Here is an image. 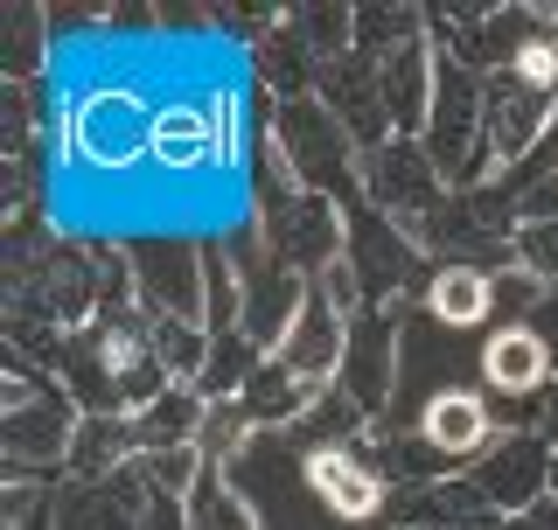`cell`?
I'll return each mask as SVG.
<instances>
[{
	"instance_id": "obj_1",
	"label": "cell",
	"mask_w": 558,
	"mask_h": 530,
	"mask_svg": "<svg viewBox=\"0 0 558 530\" xmlns=\"http://www.w3.org/2000/svg\"><path fill=\"white\" fill-rule=\"evenodd\" d=\"M154 112H161V105H147V92L92 77L77 98H70V119H63L70 161L84 174H133L154 154Z\"/></svg>"
},
{
	"instance_id": "obj_2",
	"label": "cell",
	"mask_w": 558,
	"mask_h": 530,
	"mask_svg": "<svg viewBox=\"0 0 558 530\" xmlns=\"http://www.w3.org/2000/svg\"><path fill=\"white\" fill-rule=\"evenodd\" d=\"M356 182H363V203L377 217H391L418 252H433V231H440V209H447V174L433 168V154L418 140H384V147L356 154Z\"/></svg>"
},
{
	"instance_id": "obj_3",
	"label": "cell",
	"mask_w": 558,
	"mask_h": 530,
	"mask_svg": "<svg viewBox=\"0 0 558 530\" xmlns=\"http://www.w3.org/2000/svg\"><path fill=\"white\" fill-rule=\"evenodd\" d=\"M272 147L287 154L293 182L328 196V189H349V203H363V182H356V140L342 133V119L328 112L322 98H287L272 119Z\"/></svg>"
},
{
	"instance_id": "obj_4",
	"label": "cell",
	"mask_w": 558,
	"mask_h": 530,
	"mask_svg": "<svg viewBox=\"0 0 558 530\" xmlns=\"http://www.w3.org/2000/svg\"><path fill=\"white\" fill-rule=\"evenodd\" d=\"M482 119H488L482 77L440 49V63H433V112H426V140H418V147L433 154V168H440L447 182H475V161H482Z\"/></svg>"
},
{
	"instance_id": "obj_5",
	"label": "cell",
	"mask_w": 558,
	"mask_h": 530,
	"mask_svg": "<svg viewBox=\"0 0 558 530\" xmlns=\"http://www.w3.org/2000/svg\"><path fill=\"white\" fill-rule=\"evenodd\" d=\"M258 238H266V252L279 265L322 279L349 252V217L328 196H314V189H279V203L258 209Z\"/></svg>"
},
{
	"instance_id": "obj_6",
	"label": "cell",
	"mask_w": 558,
	"mask_h": 530,
	"mask_svg": "<svg viewBox=\"0 0 558 530\" xmlns=\"http://www.w3.org/2000/svg\"><path fill=\"white\" fill-rule=\"evenodd\" d=\"M398 300H371V308L349 322V342H342V370L336 384L363 405V419H384L391 412V384H398Z\"/></svg>"
},
{
	"instance_id": "obj_7",
	"label": "cell",
	"mask_w": 558,
	"mask_h": 530,
	"mask_svg": "<svg viewBox=\"0 0 558 530\" xmlns=\"http://www.w3.org/2000/svg\"><path fill=\"white\" fill-rule=\"evenodd\" d=\"M468 482L482 489V503L496 509V517H523L531 503L551 496V439L545 433H510L496 439V447L475 461Z\"/></svg>"
},
{
	"instance_id": "obj_8",
	"label": "cell",
	"mask_w": 558,
	"mask_h": 530,
	"mask_svg": "<svg viewBox=\"0 0 558 530\" xmlns=\"http://www.w3.org/2000/svg\"><path fill=\"white\" fill-rule=\"evenodd\" d=\"M307 489L336 509L342 523H371L384 503H391V474L384 461L363 454V439H349V447H307Z\"/></svg>"
},
{
	"instance_id": "obj_9",
	"label": "cell",
	"mask_w": 558,
	"mask_h": 530,
	"mask_svg": "<svg viewBox=\"0 0 558 530\" xmlns=\"http://www.w3.org/2000/svg\"><path fill=\"white\" fill-rule=\"evenodd\" d=\"M77 426H84L77 398L57 384V392H43L28 412H8V419H0V454H8L14 474H28V468H49V474H57V461H70V439H77Z\"/></svg>"
},
{
	"instance_id": "obj_10",
	"label": "cell",
	"mask_w": 558,
	"mask_h": 530,
	"mask_svg": "<svg viewBox=\"0 0 558 530\" xmlns=\"http://www.w3.org/2000/svg\"><path fill=\"white\" fill-rule=\"evenodd\" d=\"M307 293H314V279L293 273V265H279L272 252L244 273V314H238V328L258 342V357H279V349H287V335H293V322H301Z\"/></svg>"
},
{
	"instance_id": "obj_11",
	"label": "cell",
	"mask_w": 558,
	"mask_h": 530,
	"mask_svg": "<svg viewBox=\"0 0 558 530\" xmlns=\"http://www.w3.org/2000/svg\"><path fill=\"white\" fill-rule=\"evenodd\" d=\"M314 98H322L328 112L342 119V133L356 140L363 154L391 140V112H384V77H377V63H363V57H356V49H349L342 63H322V84H314Z\"/></svg>"
},
{
	"instance_id": "obj_12",
	"label": "cell",
	"mask_w": 558,
	"mask_h": 530,
	"mask_svg": "<svg viewBox=\"0 0 558 530\" xmlns=\"http://www.w3.org/2000/svg\"><path fill=\"white\" fill-rule=\"evenodd\" d=\"M349 265H356V279H363V300H384L405 279H418V244L398 231L391 217H377V209H356L349 217Z\"/></svg>"
},
{
	"instance_id": "obj_13",
	"label": "cell",
	"mask_w": 558,
	"mask_h": 530,
	"mask_svg": "<svg viewBox=\"0 0 558 530\" xmlns=\"http://www.w3.org/2000/svg\"><path fill=\"white\" fill-rule=\"evenodd\" d=\"M433 63H440V43H433V35H418V43H405L391 63L377 70V77H384V112H391V133H398V140H426Z\"/></svg>"
},
{
	"instance_id": "obj_14",
	"label": "cell",
	"mask_w": 558,
	"mask_h": 530,
	"mask_svg": "<svg viewBox=\"0 0 558 530\" xmlns=\"http://www.w3.org/2000/svg\"><path fill=\"white\" fill-rule=\"evenodd\" d=\"M482 384H488L496 398H537V392L551 384V349H545V335H537L531 322L488 335V342H482Z\"/></svg>"
},
{
	"instance_id": "obj_15",
	"label": "cell",
	"mask_w": 558,
	"mask_h": 530,
	"mask_svg": "<svg viewBox=\"0 0 558 530\" xmlns=\"http://www.w3.org/2000/svg\"><path fill=\"white\" fill-rule=\"evenodd\" d=\"M133 273H140V308H147V314L203 322L209 279H203V258L196 252H147V258H133Z\"/></svg>"
},
{
	"instance_id": "obj_16",
	"label": "cell",
	"mask_w": 558,
	"mask_h": 530,
	"mask_svg": "<svg viewBox=\"0 0 558 530\" xmlns=\"http://www.w3.org/2000/svg\"><path fill=\"white\" fill-rule=\"evenodd\" d=\"M418 433H426L447 461H482V454L496 447V412H488L475 392H440L418 412Z\"/></svg>"
},
{
	"instance_id": "obj_17",
	"label": "cell",
	"mask_w": 558,
	"mask_h": 530,
	"mask_svg": "<svg viewBox=\"0 0 558 530\" xmlns=\"http://www.w3.org/2000/svg\"><path fill=\"white\" fill-rule=\"evenodd\" d=\"M342 342H349V322L336 314V300H328L322 287L307 293V308H301V322H293V335H287V349H279V357H287L293 370H301L307 384H328L342 370Z\"/></svg>"
},
{
	"instance_id": "obj_18",
	"label": "cell",
	"mask_w": 558,
	"mask_h": 530,
	"mask_svg": "<svg viewBox=\"0 0 558 530\" xmlns=\"http://www.w3.org/2000/svg\"><path fill=\"white\" fill-rule=\"evenodd\" d=\"M126 461H140V433H133V412H84V426H77V439H70V474L77 482H92V489H105Z\"/></svg>"
},
{
	"instance_id": "obj_19",
	"label": "cell",
	"mask_w": 558,
	"mask_h": 530,
	"mask_svg": "<svg viewBox=\"0 0 558 530\" xmlns=\"http://www.w3.org/2000/svg\"><path fill=\"white\" fill-rule=\"evenodd\" d=\"M328 384H307L301 370H293L287 357H258V370H252V384H244V405H252V419L258 426H301L307 419V405L322 398Z\"/></svg>"
},
{
	"instance_id": "obj_20",
	"label": "cell",
	"mask_w": 558,
	"mask_h": 530,
	"mask_svg": "<svg viewBox=\"0 0 558 530\" xmlns=\"http://www.w3.org/2000/svg\"><path fill=\"white\" fill-rule=\"evenodd\" d=\"M426 314L447 328H475L482 314H496V273H475V265H440L426 287Z\"/></svg>"
},
{
	"instance_id": "obj_21",
	"label": "cell",
	"mask_w": 558,
	"mask_h": 530,
	"mask_svg": "<svg viewBox=\"0 0 558 530\" xmlns=\"http://www.w3.org/2000/svg\"><path fill=\"white\" fill-rule=\"evenodd\" d=\"M203 426V392L196 384H168L147 412H133V433H140V454H168V447H189Z\"/></svg>"
},
{
	"instance_id": "obj_22",
	"label": "cell",
	"mask_w": 558,
	"mask_h": 530,
	"mask_svg": "<svg viewBox=\"0 0 558 530\" xmlns=\"http://www.w3.org/2000/svg\"><path fill=\"white\" fill-rule=\"evenodd\" d=\"M258 70H266V84L279 92V105H287V98H314V84H322V63L307 57V43L287 22L258 43Z\"/></svg>"
},
{
	"instance_id": "obj_23",
	"label": "cell",
	"mask_w": 558,
	"mask_h": 530,
	"mask_svg": "<svg viewBox=\"0 0 558 530\" xmlns=\"http://www.w3.org/2000/svg\"><path fill=\"white\" fill-rule=\"evenodd\" d=\"M252 370H258V342H252L244 328H231V335H209V363H203V377H196L203 405L238 398L244 384H252Z\"/></svg>"
},
{
	"instance_id": "obj_24",
	"label": "cell",
	"mask_w": 558,
	"mask_h": 530,
	"mask_svg": "<svg viewBox=\"0 0 558 530\" xmlns=\"http://www.w3.org/2000/svg\"><path fill=\"white\" fill-rule=\"evenodd\" d=\"M418 28H426V8H356V57L384 70L405 43H418Z\"/></svg>"
},
{
	"instance_id": "obj_25",
	"label": "cell",
	"mask_w": 558,
	"mask_h": 530,
	"mask_svg": "<svg viewBox=\"0 0 558 530\" xmlns=\"http://www.w3.org/2000/svg\"><path fill=\"white\" fill-rule=\"evenodd\" d=\"M287 28L307 43L314 63H342L356 49V8H287Z\"/></svg>"
},
{
	"instance_id": "obj_26",
	"label": "cell",
	"mask_w": 558,
	"mask_h": 530,
	"mask_svg": "<svg viewBox=\"0 0 558 530\" xmlns=\"http://www.w3.org/2000/svg\"><path fill=\"white\" fill-rule=\"evenodd\" d=\"M189 530H258V517L217 468H203L196 489H189Z\"/></svg>"
},
{
	"instance_id": "obj_27",
	"label": "cell",
	"mask_w": 558,
	"mask_h": 530,
	"mask_svg": "<svg viewBox=\"0 0 558 530\" xmlns=\"http://www.w3.org/2000/svg\"><path fill=\"white\" fill-rule=\"evenodd\" d=\"M0 28H8V43H0L8 84H35V70H43V28H49V14L28 8V0H14V8L0 14Z\"/></svg>"
},
{
	"instance_id": "obj_28",
	"label": "cell",
	"mask_w": 558,
	"mask_h": 530,
	"mask_svg": "<svg viewBox=\"0 0 558 530\" xmlns=\"http://www.w3.org/2000/svg\"><path fill=\"white\" fill-rule=\"evenodd\" d=\"M252 405L244 398H217V405H203V426H196V447H203V461L209 468H223L231 454H244V439H252Z\"/></svg>"
},
{
	"instance_id": "obj_29",
	"label": "cell",
	"mask_w": 558,
	"mask_h": 530,
	"mask_svg": "<svg viewBox=\"0 0 558 530\" xmlns=\"http://www.w3.org/2000/svg\"><path fill=\"white\" fill-rule=\"evenodd\" d=\"M154 349H161L174 384H196L209 363V328L203 322H174V314H154Z\"/></svg>"
},
{
	"instance_id": "obj_30",
	"label": "cell",
	"mask_w": 558,
	"mask_h": 530,
	"mask_svg": "<svg viewBox=\"0 0 558 530\" xmlns=\"http://www.w3.org/2000/svg\"><path fill=\"white\" fill-rule=\"evenodd\" d=\"M140 468H147V489L168 503H189V489H196V474L209 468L203 447L189 439V447H168V454H140Z\"/></svg>"
},
{
	"instance_id": "obj_31",
	"label": "cell",
	"mask_w": 558,
	"mask_h": 530,
	"mask_svg": "<svg viewBox=\"0 0 558 530\" xmlns=\"http://www.w3.org/2000/svg\"><path fill=\"white\" fill-rule=\"evenodd\" d=\"M517 258L531 265L545 287H558V217L551 224H517Z\"/></svg>"
},
{
	"instance_id": "obj_32",
	"label": "cell",
	"mask_w": 558,
	"mask_h": 530,
	"mask_svg": "<svg viewBox=\"0 0 558 530\" xmlns=\"http://www.w3.org/2000/svg\"><path fill=\"white\" fill-rule=\"evenodd\" d=\"M537 300H545V279H537L531 265H510V273H496V308H502V314H531Z\"/></svg>"
},
{
	"instance_id": "obj_33",
	"label": "cell",
	"mask_w": 558,
	"mask_h": 530,
	"mask_svg": "<svg viewBox=\"0 0 558 530\" xmlns=\"http://www.w3.org/2000/svg\"><path fill=\"white\" fill-rule=\"evenodd\" d=\"M531 328L545 335V349H551V370H558V287H545V300L531 308Z\"/></svg>"
},
{
	"instance_id": "obj_34",
	"label": "cell",
	"mask_w": 558,
	"mask_h": 530,
	"mask_svg": "<svg viewBox=\"0 0 558 530\" xmlns=\"http://www.w3.org/2000/svg\"><path fill=\"white\" fill-rule=\"evenodd\" d=\"M510 530H558V496H545V503L523 509V517H510Z\"/></svg>"
},
{
	"instance_id": "obj_35",
	"label": "cell",
	"mask_w": 558,
	"mask_h": 530,
	"mask_svg": "<svg viewBox=\"0 0 558 530\" xmlns=\"http://www.w3.org/2000/svg\"><path fill=\"white\" fill-rule=\"evenodd\" d=\"M545 439L558 447V384H551V405H545Z\"/></svg>"
},
{
	"instance_id": "obj_36",
	"label": "cell",
	"mask_w": 558,
	"mask_h": 530,
	"mask_svg": "<svg viewBox=\"0 0 558 530\" xmlns=\"http://www.w3.org/2000/svg\"><path fill=\"white\" fill-rule=\"evenodd\" d=\"M49 523H57V517H49V509H43V517H22L14 530H49Z\"/></svg>"
},
{
	"instance_id": "obj_37",
	"label": "cell",
	"mask_w": 558,
	"mask_h": 530,
	"mask_svg": "<svg viewBox=\"0 0 558 530\" xmlns=\"http://www.w3.org/2000/svg\"><path fill=\"white\" fill-rule=\"evenodd\" d=\"M551 496H558V454H551Z\"/></svg>"
}]
</instances>
